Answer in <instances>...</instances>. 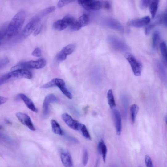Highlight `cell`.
Masks as SVG:
<instances>
[{
	"mask_svg": "<svg viewBox=\"0 0 167 167\" xmlns=\"http://www.w3.org/2000/svg\"><path fill=\"white\" fill-rule=\"evenodd\" d=\"M26 14L23 10L17 13L7 26L6 35L8 38H12L18 34L24 23Z\"/></svg>",
	"mask_w": 167,
	"mask_h": 167,
	"instance_id": "6da1fadb",
	"label": "cell"
},
{
	"mask_svg": "<svg viewBox=\"0 0 167 167\" xmlns=\"http://www.w3.org/2000/svg\"><path fill=\"white\" fill-rule=\"evenodd\" d=\"M46 61L45 59H41L38 60H31L27 62H22L13 67L11 69V71L21 69H42L45 66Z\"/></svg>",
	"mask_w": 167,
	"mask_h": 167,
	"instance_id": "7a4b0ae2",
	"label": "cell"
},
{
	"mask_svg": "<svg viewBox=\"0 0 167 167\" xmlns=\"http://www.w3.org/2000/svg\"><path fill=\"white\" fill-rule=\"evenodd\" d=\"M55 86L58 87L61 91L68 99H71L73 98V95L67 88L64 81L62 79H55L44 85V87L46 89Z\"/></svg>",
	"mask_w": 167,
	"mask_h": 167,
	"instance_id": "3957f363",
	"label": "cell"
},
{
	"mask_svg": "<svg viewBox=\"0 0 167 167\" xmlns=\"http://www.w3.org/2000/svg\"><path fill=\"white\" fill-rule=\"evenodd\" d=\"M108 43L113 48L121 52L128 51L129 47L124 41L120 39L113 35H109L107 37Z\"/></svg>",
	"mask_w": 167,
	"mask_h": 167,
	"instance_id": "277c9868",
	"label": "cell"
},
{
	"mask_svg": "<svg viewBox=\"0 0 167 167\" xmlns=\"http://www.w3.org/2000/svg\"><path fill=\"white\" fill-rule=\"evenodd\" d=\"M125 57L130 64L132 71L136 76H140L141 74L142 66L141 63L132 54L127 52Z\"/></svg>",
	"mask_w": 167,
	"mask_h": 167,
	"instance_id": "5b68a950",
	"label": "cell"
},
{
	"mask_svg": "<svg viewBox=\"0 0 167 167\" xmlns=\"http://www.w3.org/2000/svg\"><path fill=\"white\" fill-rule=\"evenodd\" d=\"M41 18L37 14L33 17L25 27L22 32V36L24 38L28 37L35 30Z\"/></svg>",
	"mask_w": 167,
	"mask_h": 167,
	"instance_id": "8992f818",
	"label": "cell"
},
{
	"mask_svg": "<svg viewBox=\"0 0 167 167\" xmlns=\"http://www.w3.org/2000/svg\"><path fill=\"white\" fill-rule=\"evenodd\" d=\"M8 80L14 79L25 78L31 79L32 74L29 70L26 69H21L13 71L6 74Z\"/></svg>",
	"mask_w": 167,
	"mask_h": 167,
	"instance_id": "52a82bcc",
	"label": "cell"
},
{
	"mask_svg": "<svg viewBox=\"0 0 167 167\" xmlns=\"http://www.w3.org/2000/svg\"><path fill=\"white\" fill-rule=\"evenodd\" d=\"M78 3L82 7L87 10H98L102 8L104 4L102 2L98 1L81 0Z\"/></svg>",
	"mask_w": 167,
	"mask_h": 167,
	"instance_id": "ba28073f",
	"label": "cell"
},
{
	"mask_svg": "<svg viewBox=\"0 0 167 167\" xmlns=\"http://www.w3.org/2000/svg\"><path fill=\"white\" fill-rule=\"evenodd\" d=\"M59 100L53 94H50L44 98L43 102L42 109V115L43 117L46 118L49 113V105L53 102H57Z\"/></svg>",
	"mask_w": 167,
	"mask_h": 167,
	"instance_id": "9c48e42d",
	"label": "cell"
},
{
	"mask_svg": "<svg viewBox=\"0 0 167 167\" xmlns=\"http://www.w3.org/2000/svg\"><path fill=\"white\" fill-rule=\"evenodd\" d=\"M103 25L109 28L112 29L120 32L123 33L124 28L120 22L118 20L113 18H107L103 21Z\"/></svg>",
	"mask_w": 167,
	"mask_h": 167,
	"instance_id": "30bf717a",
	"label": "cell"
},
{
	"mask_svg": "<svg viewBox=\"0 0 167 167\" xmlns=\"http://www.w3.org/2000/svg\"><path fill=\"white\" fill-rule=\"evenodd\" d=\"M16 115L22 124L28 128L32 131H35V128L28 115L24 113L18 112L17 113Z\"/></svg>",
	"mask_w": 167,
	"mask_h": 167,
	"instance_id": "8fae6325",
	"label": "cell"
},
{
	"mask_svg": "<svg viewBox=\"0 0 167 167\" xmlns=\"http://www.w3.org/2000/svg\"><path fill=\"white\" fill-rule=\"evenodd\" d=\"M62 118L66 124L71 129L75 130H80V123L75 120L67 113H65L62 115Z\"/></svg>",
	"mask_w": 167,
	"mask_h": 167,
	"instance_id": "7c38bea8",
	"label": "cell"
},
{
	"mask_svg": "<svg viewBox=\"0 0 167 167\" xmlns=\"http://www.w3.org/2000/svg\"><path fill=\"white\" fill-rule=\"evenodd\" d=\"M60 158L65 167H74L73 159L69 152L64 150L61 152Z\"/></svg>",
	"mask_w": 167,
	"mask_h": 167,
	"instance_id": "4fadbf2b",
	"label": "cell"
},
{
	"mask_svg": "<svg viewBox=\"0 0 167 167\" xmlns=\"http://www.w3.org/2000/svg\"><path fill=\"white\" fill-rule=\"evenodd\" d=\"M150 22L149 17L146 16L140 19L132 20L130 22L129 24L133 27L140 28L148 25Z\"/></svg>",
	"mask_w": 167,
	"mask_h": 167,
	"instance_id": "5bb4252c",
	"label": "cell"
},
{
	"mask_svg": "<svg viewBox=\"0 0 167 167\" xmlns=\"http://www.w3.org/2000/svg\"><path fill=\"white\" fill-rule=\"evenodd\" d=\"M114 119L117 135L120 136L122 132V123L121 115L119 111L114 109L113 111Z\"/></svg>",
	"mask_w": 167,
	"mask_h": 167,
	"instance_id": "9a60e30c",
	"label": "cell"
},
{
	"mask_svg": "<svg viewBox=\"0 0 167 167\" xmlns=\"http://www.w3.org/2000/svg\"><path fill=\"white\" fill-rule=\"evenodd\" d=\"M19 96L20 99L23 100L28 108L33 112L35 113L38 112V109L31 99L23 93H20Z\"/></svg>",
	"mask_w": 167,
	"mask_h": 167,
	"instance_id": "2e32d148",
	"label": "cell"
},
{
	"mask_svg": "<svg viewBox=\"0 0 167 167\" xmlns=\"http://www.w3.org/2000/svg\"><path fill=\"white\" fill-rule=\"evenodd\" d=\"M97 149L99 153L102 155L103 160L104 162L105 163L108 149L106 145L102 140L100 141L98 143Z\"/></svg>",
	"mask_w": 167,
	"mask_h": 167,
	"instance_id": "e0dca14e",
	"label": "cell"
},
{
	"mask_svg": "<svg viewBox=\"0 0 167 167\" xmlns=\"http://www.w3.org/2000/svg\"><path fill=\"white\" fill-rule=\"evenodd\" d=\"M51 124L52 131L55 134L61 136L64 135V133L63 131L56 120L53 119L51 121Z\"/></svg>",
	"mask_w": 167,
	"mask_h": 167,
	"instance_id": "ac0fdd59",
	"label": "cell"
},
{
	"mask_svg": "<svg viewBox=\"0 0 167 167\" xmlns=\"http://www.w3.org/2000/svg\"><path fill=\"white\" fill-rule=\"evenodd\" d=\"M68 26L67 23L63 19L55 22L53 25L54 28L59 31H63Z\"/></svg>",
	"mask_w": 167,
	"mask_h": 167,
	"instance_id": "d6986e66",
	"label": "cell"
},
{
	"mask_svg": "<svg viewBox=\"0 0 167 167\" xmlns=\"http://www.w3.org/2000/svg\"><path fill=\"white\" fill-rule=\"evenodd\" d=\"M160 37L159 31H157L153 32L152 36V47L154 51H156Z\"/></svg>",
	"mask_w": 167,
	"mask_h": 167,
	"instance_id": "ffe728a7",
	"label": "cell"
},
{
	"mask_svg": "<svg viewBox=\"0 0 167 167\" xmlns=\"http://www.w3.org/2000/svg\"><path fill=\"white\" fill-rule=\"evenodd\" d=\"M107 99L109 107L111 109L114 108L116 106L113 91L110 89L108 92Z\"/></svg>",
	"mask_w": 167,
	"mask_h": 167,
	"instance_id": "44dd1931",
	"label": "cell"
},
{
	"mask_svg": "<svg viewBox=\"0 0 167 167\" xmlns=\"http://www.w3.org/2000/svg\"><path fill=\"white\" fill-rule=\"evenodd\" d=\"M156 63L158 73L161 78L164 80L166 79V72L164 65L159 61H157Z\"/></svg>",
	"mask_w": 167,
	"mask_h": 167,
	"instance_id": "7402d4cb",
	"label": "cell"
},
{
	"mask_svg": "<svg viewBox=\"0 0 167 167\" xmlns=\"http://www.w3.org/2000/svg\"><path fill=\"white\" fill-rule=\"evenodd\" d=\"M158 1H152L151 4H150V12L153 18H155L156 15L158 7L159 4Z\"/></svg>",
	"mask_w": 167,
	"mask_h": 167,
	"instance_id": "603a6c76",
	"label": "cell"
},
{
	"mask_svg": "<svg viewBox=\"0 0 167 167\" xmlns=\"http://www.w3.org/2000/svg\"><path fill=\"white\" fill-rule=\"evenodd\" d=\"M139 109V107L136 104H133L131 106L130 108V112L131 119L132 123H134L135 122Z\"/></svg>",
	"mask_w": 167,
	"mask_h": 167,
	"instance_id": "cb8c5ba5",
	"label": "cell"
},
{
	"mask_svg": "<svg viewBox=\"0 0 167 167\" xmlns=\"http://www.w3.org/2000/svg\"><path fill=\"white\" fill-rule=\"evenodd\" d=\"M75 46L74 44H70L64 47L60 51L67 55L73 53L75 48Z\"/></svg>",
	"mask_w": 167,
	"mask_h": 167,
	"instance_id": "d4e9b609",
	"label": "cell"
},
{
	"mask_svg": "<svg viewBox=\"0 0 167 167\" xmlns=\"http://www.w3.org/2000/svg\"><path fill=\"white\" fill-rule=\"evenodd\" d=\"M156 21L158 24H162L165 27L167 26L166 10L158 17Z\"/></svg>",
	"mask_w": 167,
	"mask_h": 167,
	"instance_id": "484cf974",
	"label": "cell"
},
{
	"mask_svg": "<svg viewBox=\"0 0 167 167\" xmlns=\"http://www.w3.org/2000/svg\"><path fill=\"white\" fill-rule=\"evenodd\" d=\"M81 27L87 26L90 22V19L88 15L84 14L80 17L79 19L77 21Z\"/></svg>",
	"mask_w": 167,
	"mask_h": 167,
	"instance_id": "4316f807",
	"label": "cell"
},
{
	"mask_svg": "<svg viewBox=\"0 0 167 167\" xmlns=\"http://www.w3.org/2000/svg\"><path fill=\"white\" fill-rule=\"evenodd\" d=\"M160 48L161 54H162L163 59L166 64L167 62V47L166 43L165 42H162L160 43Z\"/></svg>",
	"mask_w": 167,
	"mask_h": 167,
	"instance_id": "83f0119b",
	"label": "cell"
},
{
	"mask_svg": "<svg viewBox=\"0 0 167 167\" xmlns=\"http://www.w3.org/2000/svg\"><path fill=\"white\" fill-rule=\"evenodd\" d=\"M80 130L81 131L83 136L89 140H91V137L90 133L84 124H80Z\"/></svg>",
	"mask_w": 167,
	"mask_h": 167,
	"instance_id": "f1b7e54d",
	"label": "cell"
},
{
	"mask_svg": "<svg viewBox=\"0 0 167 167\" xmlns=\"http://www.w3.org/2000/svg\"><path fill=\"white\" fill-rule=\"evenodd\" d=\"M55 9V7L54 6L50 7L43 10L38 14L42 18L43 16L54 12Z\"/></svg>",
	"mask_w": 167,
	"mask_h": 167,
	"instance_id": "f546056e",
	"label": "cell"
},
{
	"mask_svg": "<svg viewBox=\"0 0 167 167\" xmlns=\"http://www.w3.org/2000/svg\"><path fill=\"white\" fill-rule=\"evenodd\" d=\"M9 63V60L7 57H4L0 58V69L5 67Z\"/></svg>",
	"mask_w": 167,
	"mask_h": 167,
	"instance_id": "4dcf8cb0",
	"label": "cell"
},
{
	"mask_svg": "<svg viewBox=\"0 0 167 167\" xmlns=\"http://www.w3.org/2000/svg\"><path fill=\"white\" fill-rule=\"evenodd\" d=\"M152 1H149V0H143V1H141L140 4V8L142 9H144L147 8L149 6V5H150Z\"/></svg>",
	"mask_w": 167,
	"mask_h": 167,
	"instance_id": "1f68e13d",
	"label": "cell"
},
{
	"mask_svg": "<svg viewBox=\"0 0 167 167\" xmlns=\"http://www.w3.org/2000/svg\"><path fill=\"white\" fill-rule=\"evenodd\" d=\"M67 56V55L60 51L57 55V59L59 62H62L66 59Z\"/></svg>",
	"mask_w": 167,
	"mask_h": 167,
	"instance_id": "d6a6232c",
	"label": "cell"
},
{
	"mask_svg": "<svg viewBox=\"0 0 167 167\" xmlns=\"http://www.w3.org/2000/svg\"><path fill=\"white\" fill-rule=\"evenodd\" d=\"M157 22L155 21L153 23L149 25L146 27L145 30V33L146 35L149 34L150 31L153 28L157 25Z\"/></svg>",
	"mask_w": 167,
	"mask_h": 167,
	"instance_id": "836d02e7",
	"label": "cell"
},
{
	"mask_svg": "<svg viewBox=\"0 0 167 167\" xmlns=\"http://www.w3.org/2000/svg\"><path fill=\"white\" fill-rule=\"evenodd\" d=\"M145 161L147 167H153L152 160L149 156L146 155Z\"/></svg>",
	"mask_w": 167,
	"mask_h": 167,
	"instance_id": "e575fe53",
	"label": "cell"
},
{
	"mask_svg": "<svg viewBox=\"0 0 167 167\" xmlns=\"http://www.w3.org/2000/svg\"><path fill=\"white\" fill-rule=\"evenodd\" d=\"M122 102H123V104L124 105V114L125 116H126L127 113L128 108V100L127 98L125 97L124 96L122 98Z\"/></svg>",
	"mask_w": 167,
	"mask_h": 167,
	"instance_id": "d590c367",
	"label": "cell"
},
{
	"mask_svg": "<svg viewBox=\"0 0 167 167\" xmlns=\"http://www.w3.org/2000/svg\"><path fill=\"white\" fill-rule=\"evenodd\" d=\"M88 152L86 149H85L84 151L83 155V165L86 166L88 163Z\"/></svg>",
	"mask_w": 167,
	"mask_h": 167,
	"instance_id": "8d00e7d4",
	"label": "cell"
},
{
	"mask_svg": "<svg viewBox=\"0 0 167 167\" xmlns=\"http://www.w3.org/2000/svg\"><path fill=\"white\" fill-rule=\"evenodd\" d=\"M74 1H60L58 3V7L59 8H62L65 5Z\"/></svg>",
	"mask_w": 167,
	"mask_h": 167,
	"instance_id": "74e56055",
	"label": "cell"
},
{
	"mask_svg": "<svg viewBox=\"0 0 167 167\" xmlns=\"http://www.w3.org/2000/svg\"><path fill=\"white\" fill-rule=\"evenodd\" d=\"M32 55L33 56L35 57H40L42 55V51L39 48H36L33 51Z\"/></svg>",
	"mask_w": 167,
	"mask_h": 167,
	"instance_id": "f35d334b",
	"label": "cell"
},
{
	"mask_svg": "<svg viewBox=\"0 0 167 167\" xmlns=\"http://www.w3.org/2000/svg\"><path fill=\"white\" fill-rule=\"evenodd\" d=\"M43 28V26L42 25H41V26H39L38 28L36 29V30L35 31L34 33V35L35 36H36L41 31L42 29Z\"/></svg>",
	"mask_w": 167,
	"mask_h": 167,
	"instance_id": "ab89813d",
	"label": "cell"
},
{
	"mask_svg": "<svg viewBox=\"0 0 167 167\" xmlns=\"http://www.w3.org/2000/svg\"><path fill=\"white\" fill-rule=\"evenodd\" d=\"M7 98L0 96V105L4 104L7 101Z\"/></svg>",
	"mask_w": 167,
	"mask_h": 167,
	"instance_id": "60d3db41",
	"label": "cell"
},
{
	"mask_svg": "<svg viewBox=\"0 0 167 167\" xmlns=\"http://www.w3.org/2000/svg\"><path fill=\"white\" fill-rule=\"evenodd\" d=\"M104 7L107 9H109L110 8V4L108 2H106L104 4Z\"/></svg>",
	"mask_w": 167,
	"mask_h": 167,
	"instance_id": "b9f144b4",
	"label": "cell"
},
{
	"mask_svg": "<svg viewBox=\"0 0 167 167\" xmlns=\"http://www.w3.org/2000/svg\"><path fill=\"white\" fill-rule=\"evenodd\" d=\"M5 121L6 122V123L9 125H11L12 124V123L10 122V121H9V120H5Z\"/></svg>",
	"mask_w": 167,
	"mask_h": 167,
	"instance_id": "7bdbcfd3",
	"label": "cell"
},
{
	"mask_svg": "<svg viewBox=\"0 0 167 167\" xmlns=\"http://www.w3.org/2000/svg\"><path fill=\"white\" fill-rule=\"evenodd\" d=\"M2 129V127L1 125H0V130Z\"/></svg>",
	"mask_w": 167,
	"mask_h": 167,
	"instance_id": "ee69618b",
	"label": "cell"
},
{
	"mask_svg": "<svg viewBox=\"0 0 167 167\" xmlns=\"http://www.w3.org/2000/svg\"><path fill=\"white\" fill-rule=\"evenodd\" d=\"M112 167H116L115 166H112Z\"/></svg>",
	"mask_w": 167,
	"mask_h": 167,
	"instance_id": "f6af8a7d",
	"label": "cell"
}]
</instances>
